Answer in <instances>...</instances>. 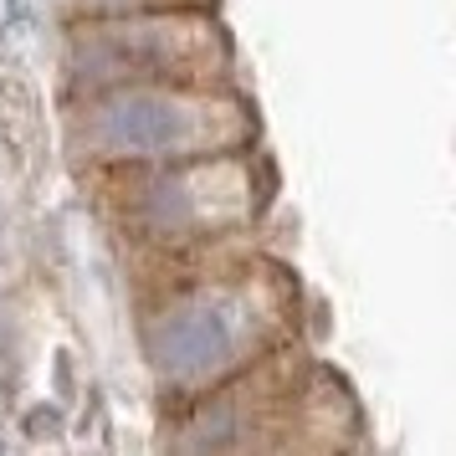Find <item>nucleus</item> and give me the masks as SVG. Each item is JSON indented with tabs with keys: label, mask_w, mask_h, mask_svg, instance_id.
Listing matches in <instances>:
<instances>
[{
	"label": "nucleus",
	"mask_w": 456,
	"mask_h": 456,
	"mask_svg": "<svg viewBox=\"0 0 456 456\" xmlns=\"http://www.w3.org/2000/svg\"><path fill=\"white\" fill-rule=\"evenodd\" d=\"M256 108L236 83L108 87L67 98V149L98 169H154L251 149Z\"/></svg>",
	"instance_id": "obj_1"
},
{
	"label": "nucleus",
	"mask_w": 456,
	"mask_h": 456,
	"mask_svg": "<svg viewBox=\"0 0 456 456\" xmlns=\"http://www.w3.org/2000/svg\"><path fill=\"white\" fill-rule=\"evenodd\" d=\"M236 46L216 11H144L108 21H67V98L108 87H206L231 83Z\"/></svg>",
	"instance_id": "obj_2"
},
{
	"label": "nucleus",
	"mask_w": 456,
	"mask_h": 456,
	"mask_svg": "<svg viewBox=\"0 0 456 456\" xmlns=\"http://www.w3.org/2000/svg\"><path fill=\"white\" fill-rule=\"evenodd\" d=\"M108 175L118 190V216L159 241L247 226L267 206L272 190L267 165L251 159V149L216 154V159H185V165L108 169Z\"/></svg>",
	"instance_id": "obj_3"
},
{
	"label": "nucleus",
	"mask_w": 456,
	"mask_h": 456,
	"mask_svg": "<svg viewBox=\"0 0 456 456\" xmlns=\"http://www.w3.org/2000/svg\"><path fill=\"white\" fill-rule=\"evenodd\" d=\"M67 21H108V16H144V11H216V0H62Z\"/></svg>",
	"instance_id": "obj_4"
}]
</instances>
